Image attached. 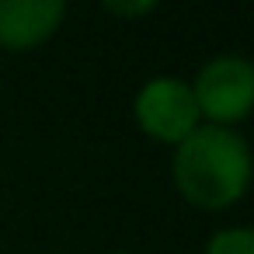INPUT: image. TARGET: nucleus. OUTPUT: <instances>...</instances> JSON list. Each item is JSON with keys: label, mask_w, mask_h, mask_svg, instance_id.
Returning <instances> with one entry per match:
<instances>
[{"label": "nucleus", "mask_w": 254, "mask_h": 254, "mask_svg": "<svg viewBox=\"0 0 254 254\" xmlns=\"http://www.w3.org/2000/svg\"><path fill=\"white\" fill-rule=\"evenodd\" d=\"M251 174V153L247 143L226 129V126H195L181 143L174 157V178L178 188L209 209H219L233 202Z\"/></svg>", "instance_id": "1"}, {"label": "nucleus", "mask_w": 254, "mask_h": 254, "mask_svg": "<svg viewBox=\"0 0 254 254\" xmlns=\"http://www.w3.org/2000/svg\"><path fill=\"white\" fill-rule=\"evenodd\" d=\"M136 119L150 136L167 139V143H181L198 126V101L185 80L153 77L136 94Z\"/></svg>", "instance_id": "2"}, {"label": "nucleus", "mask_w": 254, "mask_h": 254, "mask_svg": "<svg viewBox=\"0 0 254 254\" xmlns=\"http://www.w3.org/2000/svg\"><path fill=\"white\" fill-rule=\"evenodd\" d=\"M191 94L198 101V112H205L219 122H233L251 108L254 70L244 56H216L198 70Z\"/></svg>", "instance_id": "3"}, {"label": "nucleus", "mask_w": 254, "mask_h": 254, "mask_svg": "<svg viewBox=\"0 0 254 254\" xmlns=\"http://www.w3.org/2000/svg\"><path fill=\"white\" fill-rule=\"evenodd\" d=\"M66 0H0V46L25 49L42 42L63 18Z\"/></svg>", "instance_id": "4"}, {"label": "nucleus", "mask_w": 254, "mask_h": 254, "mask_svg": "<svg viewBox=\"0 0 254 254\" xmlns=\"http://www.w3.org/2000/svg\"><path fill=\"white\" fill-rule=\"evenodd\" d=\"M205 254H254V233L240 230V226L237 230H219L209 240Z\"/></svg>", "instance_id": "5"}, {"label": "nucleus", "mask_w": 254, "mask_h": 254, "mask_svg": "<svg viewBox=\"0 0 254 254\" xmlns=\"http://www.w3.org/2000/svg\"><path fill=\"white\" fill-rule=\"evenodd\" d=\"M105 4L112 11H119V14H143V11H150L157 4V0H105Z\"/></svg>", "instance_id": "6"}]
</instances>
